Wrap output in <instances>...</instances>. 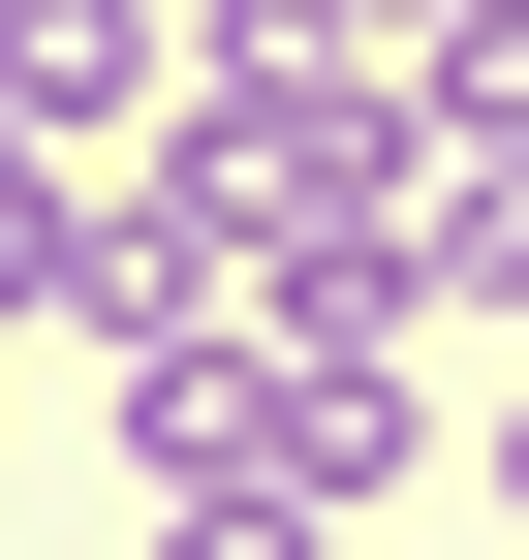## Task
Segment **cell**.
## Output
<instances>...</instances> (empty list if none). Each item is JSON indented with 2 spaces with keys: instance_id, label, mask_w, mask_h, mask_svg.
Returning <instances> with one entry per match:
<instances>
[{
  "instance_id": "obj_1",
  "label": "cell",
  "mask_w": 529,
  "mask_h": 560,
  "mask_svg": "<svg viewBox=\"0 0 529 560\" xmlns=\"http://www.w3.org/2000/svg\"><path fill=\"white\" fill-rule=\"evenodd\" d=\"M0 125H156V0H0Z\"/></svg>"
},
{
  "instance_id": "obj_2",
  "label": "cell",
  "mask_w": 529,
  "mask_h": 560,
  "mask_svg": "<svg viewBox=\"0 0 529 560\" xmlns=\"http://www.w3.org/2000/svg\"><path fill=\"white\" fill-rule=\"evenodd\" d=\"M405 280H468V312H529V156H468V187H436V219H405Z\"/></svg>"
},
{
  "instance_id": "obj_3",
  "label": "cell",
  "mask_w": 529,
  "mask_h": 560,
  "mask_svg": "<svg viewBox=\"0 0 529 560\" xmlns=\"http://www.w3.org/2000/svg\"><path fill=\"white\" fill-rule=\"evenodd\" d=\"M498 529H529V405H498Z\"/></svg>"
}]
</instances>
